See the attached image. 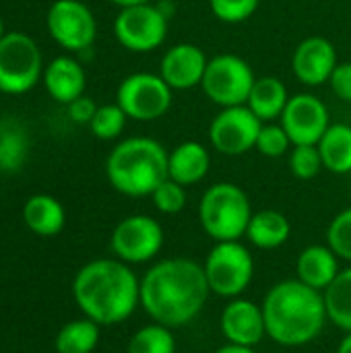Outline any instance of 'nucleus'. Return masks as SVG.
Returning <instances> with one entry per match:
<instances>
[{"instance_id":"nucleus-26","label":"nucleus","mask_w":351,"mask_h":353,"mask_svg":"<svg viewBox=\"0 0 351 353\" xmlns=\"http://www.w3.org/2000/svg\"><path fill=\"white\" fill-rule=\"evenodd\" d=\"M323 298L329 321L337 329L351 333V267L339 271L333 283L323 292Z\"/></svg>"},{"instance_id":"nucleus-18","label":"nucleus","mask_w":351,"mask_h":353,"mask_svg":"<svg viewBox=\"0 0 351 353\" xmlns=\"http://www.w3.org/2000/svg\"><path fill=\"white\" fill-rule=\"evenodd\" d=\"M43 87L48 95L62 105L72 103L77 97L85 95L87 74L79 60L72 56H58L43 68Z\"/></svg>"},{"instance_id":"nucleus-32","label":"nucleus","mask_w":351,"mask_h":353,"mask_svg":"<svg viewBox=\"0 0 351 353\" xmlns=\"http://www.w3.org/2000/svg\"><path fill=\"white\" fill-rule=\"evenodd\" d=\"M151 201H153V205H155V209L159 213H163V215H178L186 207V201H188L186 186H182L176 180L168 178V180H163L153 190Z\"/></svg>"},{"instance_id":"nucleus-31","label":"nucleus","mask_w":351,"mask_h":353,"mask_svg":"<svg viewBox=\"0 0 351 353\" xmlns=\"http://www.w3.org/2000/svg\"><path fill=\"white\" fill-rule=\"evenodd\" d=\"M292 147H294V143H292V139L288 137V132L283 130V126L279 122H265L261 132H259L254 149L263 157L277 159V157H283L285 153H290Z\"/></svg>"},{"instance_id":"nucleus-9","label":"nucleus","mask_w":351,"mask_h":353,"mask_svg":"<svg viewBox=\"0 0 351 353\" xmlns=\"http://www.w3.org/2000/svg\"><path fill=\"white\" fill-rule=\"evenodd\" d=\"M174 101V89L159 72H132L124 77L116 89V103L128 120L153 122L163 118Z\"/></svg>"},{"instance_id":"nucleus-27","label":"nucleus","mask_w":351,"mask_h":353,"mask_svg":"<svg viewBox=\"0 0 351 353\" xmlns=\"http://www.w3.org/2000/svg\"><path fill=\"white\" fill-rule=\"evenodd\" d=\"M99 343V325L91 319H79L66 323L54 341L58 353H91Z\"/></svg>"},{"instance_id":"nucleus-6","label":"nucleus","mask_w":351,"mask_h":353,"mask_svg":"<svg viewBox=\"0 0 351 353\" xmlns=\"http://www.w3.org/2000/svg\"><path fill=\"white\" fill-rule=\"evenodd\" d=\"M205 277L211 294L219 298H240L254 277V259L240 242H215L205 263Z\"/></svg>"},{"instance_id":"nucleus-2","label":"nucleus","mask_w":351,"mask_h":353,"mask_svg":"<svg viewBox=\"0 0 351 353\" xmlns=\"http://www.w3.org/2000/svg\"><path fill=\"white\" fill-rule=\"evenodd\" d=\"M72 296L87 319L112 327L130 319L141 306V279L118 259H97L77 273Z\"/></svg>"},{"instance_id":"nucleus-11","label":"nucleus","mask_w":351,"mask_h":353,"mask_svg":"<svg viewBox=\"0 0 351 353\" xmlns=\"http://www.w3.org/2000/svg\"><path fill=\"white\" fill-rule=\"evenodd\" d=\"M163 228L151 215H128L112 232L110 248L114 256L126 265H143L153 261L163 248Z\"/></svg>"},{"instance_id":"nucleus-13","label":"nucleus","mask_w":351,"mask_h":353,"mask_svg":"<svg viewBox=\"0 0 351 353\" xmlns=\"http://www.w3.org/2000/svg\"><path fill=\"white\" fill-rule=\"evenodd\" d=\"M263 124L248 105L221 108L209 124V143L221 155L240 157L257 147Z\"/></svg>"},{"instance_id":"nucleus-21","label":"nucleus","mask_w":351,"mask_h":353,"mask_svg":"<svg viewBox=\"0 0 351 353\" xmlns=\"http://www.w3.org/2000/svg\"><path fill=\"white\" fill-rule=\"evenodd\" d=\"M292 236L290 219L277 209H263L252 213L246 236L254 248L261 250H275L281 248Z\"/></svg>"},{"instance_id":"nucleus-30","label":"nucleus","mask_w":351,"mask_h":353,"mask_svg":"<svg viewBox=\"0 0 351 353\" xmlns=\"http://www.w3.org/2000/svg\"><path fill=\"white\" fill-rule=\"evenodd\" d=\"M290 172L298 180H312L325 168L321 159V151L317 145H294L290 151Z\"/></svg>"},{"instance_id":"nucleus-35","label":"nucleus","mask_w":351,"mask_h":353,"mask_svg":"<svg viewBox=\"0 0 351 353\" xmlns=\"http://www.w3.org/2000/svg\"><path fill=\"white\" fill-rule=\"evenodd\" d=\"M337 99L351 103V62H339L327 83Z\"/></svg>"},{"instance_id":"nucleus-10","label":"nucleus","mask_w":351,"mask_h":353,"mask_svg":"<svg viewBox=\"0 0 351 353\" xmlns=\"http://www.w3.org/2000/svg\"><path fill=\"white\" fill-rule=\"evenodd\" d=\"M170 17L159 4L145 2L128 8H120L114 19V35L118 43L134 54H147L163 46L168 37Z\"/></svg>"},{"instance_id":"nucleus-28","label":"nucleus","mask_w":351,"mask_h":353,"mask_svg":"<svg viewBox=\"0 0 351 353\" xmlns=\"http://www.w3.org/2000/svg\"><path fill=\"white\" fill-rule=\"evenodd\" d=\"M126 353H176V339L172 329L151 323L141 327L128 341Z\"/></svg>"},{"instance_id":"nucleus-4","label":"nucleus","mask_w":351,"mask_h":353,"mask_svg":"<svg viewBox=\"0 0 351 353\" xmlns=\"http://www.w3.org/2000/svg\"><path fill=\"white\" fill-rule=\"evenodd\" d=\"M168 149L151 137H128L106 159L108 182L124 196H151L168 180Z\"/></svg>"},{"instance_id":"nucleus-25","label":"nucleus","mask_w":351,"mask_h":353,"mask_svg":"<svg viewBox=\"0 0 351 353\" xmlns=\"http://www.w3.org/2000/svg\"><path fill=\"white\" fill-rule=\"evenodd\" d=\"M319 151L323 168L337 176L351 172V126L343 122H333L323 139L319 141Z\"/></svg>"},{"instance_id":"nucleus-20","label":"nucleus","mask_w":351,"mask_h":353,"mask_svg":"<svg viewBox=\"0 0 351 353\" xmlns=\"http://www.w3.org/2000/svg\"><path fill=\"white\" fill-rule=\"evenodd\" d=\"M339 271V256L327 244L306 246L296 261V279L317 292H325Z\"/></svg>"},{"instance_id":"nucleus-17","label":"nucleus","mask_w":351,"mask_h":353,"mask_svg":"<svg viewBox=\"0 0 351 353\" xmlns=\"http://www.w3.org/2000/svg\"><path fill=\"white\" fill-rule=\"evenodd\" d=\"M219 329L228 343L257 347L267 337L263 306L242 296L232 298L221 312Z\"/></svg>"},{"instance_id":"nucleus-29","label":"nucleus","mask_w":351,"mask_h":353,"mask_svg":"<svg viewBox=\"0 0 351 353\" xmlns=\"http://www.w3.org/2000/svg\"><path fill=\"white\" fill-rule=\"evenodd\" d=\"M126 120H128V116L116 101L103 103L97 108L93 120L89 122V130L99 141H116L124 132Z\"/></svg>"},{"instance_id":"nucleus-5","label":"nucleus","mask_w":351,"mask_h":353,"mask_svg":"<svg viewBox=\"0 0 351 353\" xmlns=\"http://www.w3.org/2000/svg\"><path fill=\"white\" fill-rule=\"evenodd\" d=\"M252 205L244 188L234 182L211 184L199 203V221L203 232L215 242H232L246 236Z\"/></svg>"},{"instance_id":"nucleus-23","label":"nucleus","mask_w":351,"mask_h":353,"mask_svg":"<svg viewBox=\"0 0 351 353\" xmlns=\"http://www.w3.org/2000/svg\"><path fill=\"white\" fill-rule=\"evenodd\" d=\"M288 87L277 77H257L246 105L261 122H279L288 101Z\"/></svg>"},{"instance_id":"nucleus-33","label":"nucleus","mask_w":351,"mask_h":353,"mask_svg":"<svg viewBox=\"0 0 351 353\" xmlns=\"http://www.w3.org/2000/svg\"><path fill=\"white\" fill-rule=\"evenodd\" d=\"M327 246L341 259L351 263V207L333 217L327 228Z\"/></svg>"},{"instance_id":"nucleus-14","label":"nucleus","mask_w":351,"mask_h":353,"mask_svg":"<svg viewBox=\"0 0 351 353\" xmlns=\"http://www.w3.org/2000/svg\"><path fill=\"white\" fill-rule=\"evenodd\" d=\"M279 124L294 145H319L331 126L329 108L314 93H296L290 97Z\"/></svg>"},{"instance_id":"nucleus-19","label":"nucleus","mask_w":351,"mask_h":353,"mask_svg":"<svg viewBox=\"0 0 351 353\" xmlns=\"http://www.w3.org/2000/svg\"><path fill=\"white\" fill-rule=\"evenodd\" d=\"M211 170V153L199 141L178 143L168 155V178L182 186H194L207 178Z\"/></svg>"},{"instance_id":"nucleus-12","label":"nucleus","mask_w":351,"mask_h":353,"mask_svg":"<svg viewBox=\"0 0 351 353\" xmlns=\"http://www.w3.org/2000/svg\"><path fill=\"white\" fill-rule=\"evenodd\" d=\"M50 37L68 52H85L97 37L93 10L81 0H54L46 14Z\"/></svg>"},{"instance_id":"nucleus-16","label":"nucleus","mask_w":351,"mask_h":353,"mask_svg":"<svg viewBox=\"0 0 351 353\" xmlns=\"http://www.w3.org/2000/svg\"><path fill=\"white\" fill-rule=\"evenodd\" d=\"M209 58L197 43H174L159 60V77L174 91H190L201 87Z\"/></svg>"},{"instance_id":"nucleus-40","label":"nucleus","mask_w":351,"mask_h":353,"mask_svg":"<svg viewBox=\"0 0 351 353\" xmlns=\"http://www.w3.org/2000/svg\"><path fill=\"white\" fill-rule=\"evenodd\" d=\"M6 33H8V31L4 29V21H2V17H0V39H2V37H4Z\"/></svg>"},{"instance_id":"nucleus-38","label":"nucleus","mask_w":351,"mask_h":353,"mask_svg":"<svg viewBox=\"0 0 351 353\" xmlns=\"http://www.w3.org/2000/svg\"><path fill=\"white\" fill-rule=\"evenodd\" d=\"M112 4H116L118 8H128V6H137V4H145L151 0H110Z\"/></svg>"},{"instance_id":"nucleus-7","label":"nucleus","mask_w":351,"mask_h":353,"mask_svg":"<svg viewBox=\"0 0 351 353\" xmlns=\"http://www.w3.org/2000/svg\"><path fill=\"white\" fill-rule=\"evenodd\" d=\"M43 58L33 37L21 31H8L0 39V91L23 95L43 77Z\"/></svg>"},{"instance_id":"nucleus-3","label":"nucleus","mask_w":351,"mask_h":353,"mask_svg":"<svg viewBox=\"0 0 351 353\" xmlns=\"http://www.w3.org/2000/svg\"><path fill=\"white\" fill-rule=\"evenodd\" d=\"M261 306L267 337L283 347L312 343L329 321L323 292H317L298 279L275 283L265 294Z\"/></svg>"},{"instance_id":"nucleus-36","label":"nucleus","mask_w":351,"mask_h":353,"mask_svg":"<svg viewBox=\"0 0 351 353\" xmlns=\"http://www.w3.org/2000/svg\"><path fill=\"white\" fill-rule=\"evenodd\" d=\"M66 108H68V116H70L72 122H77V124H87V126H89V122L93 120V116H95V112H97L99 105H97L91 97L81 95V97H77L72 103H68Z\"/></svg>"},{"instance_id":"nucleus-34","label":"nucleus","mask_w":351,"mask_h":353,"mask_svg":"<svg viewBox=\"0 0 351 353\" xmlns=\"http://www.w3.org/2000/svg\"><path fill=\"white\" fill-rule=\"evenodd\" d=\"M259 4L261 0H209V8L213 17L228 25H238L248 21L257 12Z\"/></svg>"},{"instance_id":"nucleus-39","label":"nucleus","mask_w":351,"mask_h":353,"mask_svg":"<svg viewBox=\"0 0 351 353\" xmlns=\"http://www.w3.org/2000/svg\"><path fill=\"white\" fill-rule=\"evenodd\" d=\"M337 353H351V333H345V337L341 339Z\"/></svg>"},{"instance_id":"nucleus-1","label":"nucleus","mask_w":351,"mask_h":353,"mask_svg":"<svg viewBox=\"0 0 351 353\" xmlns=\"http://www.w3.org/2000/svg\"><path fill=\"white\" fill-rule=\"evenodd\" d=\"M211 296L201 263L184 256L155 263L141 279V306L153 323L168 329L190 325Z\"/></svg>"},{"instance_id":"nucleus-24","label":"nucleus","mask_w":351,"mask_h":353,"mask_svg":"<svg viewBox=\"0 0 351 353\" xmlns=\"http://www.w3.org/2000/svg\"><path fill=\"white\" fill-rule=\"evenodd\" d=\"M23 221L37 236H56L64 230L66 213L58 199L50 194H33L23 207Z\"/></svg>"},{"instance_id":"nucleus-15","label":"nucleus","mask_w":351,"mask_h":353,"mask_svg":"<svg viewBox=\"0 0 351 353\" xmlns=\"http://www.w3.org/2000/svg\"><path fill=\"white\" fill-rule=\"evenodd\" d=\"M337 64V48L323 35L304 37L292 54V72L306 87L327 85Z\"/></svg>"},{"instance_id":"nucleus-8","label":"nucleus","mask_w":351,"mask_h":353,"mask_svg":"<svg viewBox=\"0 0 351 353\" xmlns=\"http://www.w3.org/2000/svg\"><path fill=\"white\" fill-rule=\"evenodd\" d=\"M257 77L252 66L236 54H217L209 58L201 89L207 99L219 108L246 105Z\"/></svg>"},{"instance_id":"nucleus-22","label":"nucleus","mask_w":351,"mask_h":353,"mask_svg":"<svg viewBox=\"0 0 351 353\" xmlns=\"http://www.w3.org/2000/svg\"><path fill=\"white\" fill-rule=\"evenodd\" d=\"M31 139L25 124L12 116H0V174L19 172L29 159Z\"/></svg>"},{"instance_id":"nucleus-37","label":"nucleus","mask_w":351,"mask_h":353,"mask_svg":"<svg viewBox=\"0 0 351 353\" xmlns=\"http://www.w3.org/2000/svg\"><path fill=\"white\" fill-rule=\"evenodd\" d=\"M213 353H257V352H254V347H244V345L225 343V345H221L217 352H213Z\"/></svg>"}]
</instances>
